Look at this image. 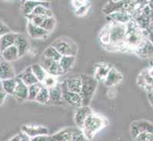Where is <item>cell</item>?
Here are the masks:
<instances>
[{
	"mask_svg": "<svg viewBox=\"0 0 153 141\" xmlns=\"http://www.w3.org/2000/svg\"><path fill=\"white\" fill-rule=\"evenodd\" d=\"M146 38L145 31L141 29L132 18L126 25V35L125 39V49L126 52L135 53V51L146 39Z\"/></svg>",
	"mask_w": 153,
	"mask_h": 141,
	"instance_id": "6da1fadb",
	"label": "cell"
},
{
	"mask_svg": "<svg viewBox=\"0 0 153 141\" xmlns=\"http://www.w3.org/2000/svg\"><path fill=\"white\" fill-rule=\"evenodd\" d=\"M110 45L107 50L126 51L125 39L126 35V25L109 22Z\"/></svg>",
	"mask_w": 153,
	"mask_h": 141,
	"instance_id": "7a4b0ae2",
	"label": "cell"
},
{
	"mask_svg": "<svg viewBox=\"0 0 153 141\" xmlns=\"http://www.w3.org/2000/svg\"><path fill=\"white\" fill-rule=\"evenodd\" d=\"M107 120L101 115L93 112L84 123L82 130L88 140H91L97 133L106 127Z\"/></svg>",
	"mask_w": 153,
	"mask_h": 141,
	"instance_id": "3957f363",
	"label": "cell"
},
{
	"mask_svg": "<svg viewBox=\"0 0 153 141\" xmlns=\"http://www.w3.org/2000/svg\"><path fill=\"white\" fill-rule=\"evenodd\" d=\"M81 78L82 88L80 95L82 99V105L89 106L97 89L99 81L94 76L86 74L81 75Z\"/></svg>",
	"mask_w": 153,
	"mask_h": 141,
	"instance_id": "277c9868",
	"label": "cell"
},
{
	"mask_svg": "<svg viewBox=\"0 0 153 141\" xmlns=\"http://www.w3.org/2000/svg\"><path fill=\"white\" fill-rule=\"evenodd\" d=\"M51 45L56 48L62 56H76L78 46L76 42L67 37H60L52 41Z\"/></svg>",
	"mask_w": 153,
	"mask_h": 141,
	"instance_id": "5b68a950",
	"label": "cell"
},
{
	"mask_svg": "<svg viewBox=\"0 0 153 141\" xmlns=\"http://www.w3.org/2000/svg\"><path fill=\"white\" fill-rule=\"evenodd\" d=\"M152 11L149 8V5L145 6L142 10L135 13L133 16L132 18L135 20V21L137 23V25L140 27L141 29L145 30L149 26L150 24L152 23L151 20V16Z\"/></svg>",
	"mask_w": 153,
	"mask_h": 141,
	"instance_id": "8992f818",
	"label": "cell"
},
{
	"mask_svg": "<svg viewBox=\"0 0 153 141\" xmlns=\"http://www.w3.org/2000/svg\"><path fill=\"white\" fill-rule=\"evenodd\" d=\"M130 134L135 139L140 133L149 132L153 134V123L146 120H139L133 121L130 124Z\"/></svg>",
	"mask_w": 153,
	"mask_h": 141,
	"instance_id": "52a82bcc",
	"label": "cell"
},
{
	"mask_svg": "<svg viewBox=\"0 0 153 141\" xmlns=\"http://www.w3.org/2000/svg\"><path fill=\"white\" fill-rule=\"evenodd\" d=\"M39 64L43 67L48 75H53L56 77H59V76L64 75V72H63L62 69L60 66L59 61L46 58L42 56Z\"/></svg>",
	"mask_w": 153,
	"mask_h": 141,
	"instance_id": "ba28073f",
	"label": "cell"
},
{
	"mask_svg": "<svg viewBox=\"0 0 153 141\" xmlns=\"http://www.w3.org/2000/svg\"><path fill=\"white\" fill-rule=\"evenodd\" d=\"M62 97L63 100L66 102L68 105L74 107H80L82 106V99L80 94L75 93L68 91L65 87L64 82H62Z\"/></svg>",
	"mask_w": 153,
	"mask_h": 141,
	"instance_id": "9c48e42d",
	"label": "cell"
},
{
	"mask_svg": "<svg viewBox=\"0 0 153 141\" xmlns=\"http://www.w3.org/2000/svg\"><path fill=\"white\" fill-rule=\"evenodd\" d=\"M94 111L89 106L82 105L80 107H78L75 113V116H74V120H75V123H76L77 127L80 129L82 128L86 119Z\"/></svg>",
	"mask_w": 153,
	"mask_h": 141,
	"instance_id": "30bf717a",
	"label": "cell"
},
{
	"mask_svg": "<svg viewBox=\"0 0 153 141\" xmlns=\"http://www.w3.org/2000/svg\"><path fill=\"white\" fill-rule=\"evenodd\" d=\"M21 131L30 138L40 135H49V129L41 125H23L21 127Z\"/></svg>",
	"mask_w": 153,
	"mask_h": 141,
	"instance_id": "8fae6325",
	"label": "cell"
},
{
	"mask_svg": "<svg viewBox=\"0 0 153 141\" xmlns=\"http://www.w3.org/2000/svg\"><path fill=\"white\" fill-rule=\"evenodd\" d=\"M26 29H27V32L29 35L32 38L35 39H43L46 38L49 35L50 32H47L44 29H42L41 26L36 25L31 21H28L27 25H26Z\"/></svg>",
	"mask_w": 153,
	"mask_h": 141,
	"instance_id": "7c38bea8",
	"label": "cell"
},
{
	"mask_svg": "<svg viewBox=\"0 0 153 141\" xmlns=\"http://www.w3.org/2000/svg\"><path fill=\"white\" fill-rule=\"evenodd\" d=\"M106 18L109 22L127 25L132 19V16L124 11H117L106 16Z\"/></svg>",
	"mask_w": 153,
	"mask_h": 141,
	"instance_id": "4fadbf2b",
	"label": "cell"
},
{
	"mask_svg": "<svg viewBox=\"0 0 153 141\" xmlns=\"http://www.w3.org/2000/svg\"><path fill=\"white\" fill-rule=\"evenodd\" d=\"M137 84L142 89L149 92L153 91V78L148 74L146 68L142 70L137 78Z\"/></svg>",
	"mask_w": 153,
	"mask_h": 141,
	"instance_id": "5bb4252c",
	"label": "cell"
},
{
	"mask_svg": "<svg viewBox=\"0 0 153 141\" xmlns=\"http://www.w3.org/2000/svg\"><path fill=\"white\" fill-rule=\"evenodd\" d=\"M123 80V75L119 71L114 67H112L108 72L107 77L105 78L103 81L105 85L109 88H112L114 86H116Z\"/></svg>",
	"mask_w": 153,
	"mask_h": 141,
	"instance_id": "9a60e30c",
	"label": "cell"
},
{
	"mask_svg": "<svg viewBox=\"0 0 153 141\" xmlns=\"http://www.w3.org/2000/svg\"><path fill=\"white\" fill-rule=\"evenodd\" d=\"M17 84L13 96L19 101H25L29 97V86H27L19 77H16Z\"/></svg>",
	"mask_w": 153,
	"mask_h": 141,
	"instance_id": "2e32d148",
	"label": "cell"
},
{
	"mask_svg": "<svg viewBox=\"0 0 153 141\" xmlns=\"http://www.w3.org/2000/svg\"><path fill=\"white\" fill-rule=\"evenodd\" d=\"M135 53L142 58H149L153 57V44L147 38H146V39L135 51Z\"/></svg>",
	"mask_w": 153,
	"mask_h": 141,
	"instance_id": "e0dca14e",
	"label": "cell"
},
{
	"mask_svg": "<svg viewBox=\"0 0 153 141\" xmlns=\"http://www.w3.org/2000/svg\"><path fill=\"white\" fill-rule=\"evenodd\" d=\"M16 78V72L10 62L2 60L0 62V80H4Z\"/></svg>",
	"mask_w": 153,
	"mask_h": 141,
	"instance_id": "ac0fdd59",
	"label": "cell"
},
{
	"mask_svg": "<svg viewBox=\"0 0 153 141\" xmlns=\"http://www.w3.org/2000/svg\"><path fill=\"white\" fill-rule=\"evenodd\" d=\"M65 87L68 91L75 92V93L80 94L82 88V78L81 75L79 76H72L71 78H68L64 81Z\"/></svg>",
	"mask_w": 153,
	"mask_h": 141,
	"instance_id": "d6986e66",
	"label": "cell"
},
{
	"mask_svg": "<svg viewBox=\"0 0 153 141\" xmlns=\"http://www.w3.org/2000/svg\"><path fill=\"white\" fill-rule=\"evenodd\" d=\"M14 45L18 49L19 57H22L24 55H25L30 48V45H29L27 38L22 34H18Z\"/></svg>",
	"mask_w": 153,
	"mask_h": 141,
	"instance_id": "ffe728a7",
	"label": "cell"
},
{
	"mask_svg": "<svg viewBox=\"0 0 153 141\" xmlns=\"http://www.w3.org/2000/svg\"><path fill=\"white\" fill-rule=\"evenodd\" d=\"M112 66H110L108 64L105 63H99L96 65L95 73H94V78L98 81H104L105 78L107 77L110 69Z\"/></svg>",
	"mask_w": 153,
	"mask_h": 141,
	"instance_id": "44dd1931",
	"label": "cell"
},
{
	"mask_svg": "<svg viewBox=\"0 0 153 141\" xmlns=\"http://www.w3.org/2000/svg\"><path fill=\"white\" fill-rule=\"evenodd\" d=\"M18 33H15V32H9L3 35L0 36V50L1 52L6 48L15 45V41L16 39Z\"/></svg>",
	"mask_w": 153,
	"mask_h": 141,
	"instance_id": "7402d4cb",
	"label": "cell"
},
{
	"mask_svg": "<svg viewBox=\"0 0 153 141\" xmlns=\"http://www.w3.org/2000/svg\"><path fill=\"white\" fill-rule=\"evenodd\" d=\"M1 58L3 61L12 62L19 58V54L17 48L15 45L9 47L1 52Z\"/></svg>",
	"mask_w": 153,
	"mask_h": 141,
	"instance_id": "603a6c76",
	"label": "cell"
},
{
	"mask_svg": "<svg viewBox=\"0 0 153 141\" xmlns=\"http://www.w3.org/2000/svg\"><path fill=\"white\" fill-rule=\"evenodd\" d=\"M50 101L54 104H60L63 100L62 88L61 83H58L55 87L49 89Z\"/></svg>",
	"mask_w": 153,
	"mask_h": 141,
	"instance_id": "cb8c5ba5",
	"label": "cell"
},
{
	"mask_svg": "<svg viewBox=\"0 0 153 141\" xmlns=\"http://www.w3.org/2000/svg\"><path fill=\"white\" fill-rule=\"evenodd\" d=\"M18 77L27 86L33 85V84L39 82L38 79L36 78V77L34 75L33 72H32L31 66L26 68L23 72H22V73L19 75Z\"/></svg>",
	"mask_w": 153,
	"mask_h": 141,
	"instance_id": "d4e9b609",
	"label": "cell"
},
{
	"mask_svg": "<svg viewBox=\"0 0 153 141\" xmlns=\"http://www.w3.org/2000/svg\"><path fill=\"white\" fill-rule=\"evenodd\" d=\"M72 127L64 128L61 131H58L56 134L51 136L53 141H71L72 140Z\"/></svg>",
	"mask_w": 153,
	"mask_h": 141,
	"instance_id": "484cf974",
	"label": "cell"
},
{
	"mask_svg": "<svg viewBox=\"0 0 153 141\" xmlns=\"http://www.w3.org/2000/svg\"><path fill=\"white\" fill-rule=\"evenodd\" d=\"M47 3H49V2H39V1H36V0H27V1L22 2V13H23V14L25 15V17H26V16H28L29 15L32 14L33 10H34L38 5Z\"/></svg>",
	"mask_w": 153,
	"mask_h": 141,
	"instance_id": "4316f807",
	"label": "cell"
},
{
	"mask_svg": "<svg viewBox=\"0 0 153 141\" xmlns=\"http://www.w3.org/2000/svg\"><path fill=\"white\" fill-rule=\"evenodd\" d=\"M76 56H62L59 61L60 66L62 69L64 75L68 73L75 65Z\"/></svg>",
	"mask_w": 153,
	"mask_h": 141,
	"instance_id": "83f0119b",
	"label": "cell"
},
{
	"mask_svg": "<svg viewBox=\"0 0 153 141\" xmlns=\"http://www.w3.org/2000/svg\"><path fill=\"white\" fill-rule=\"evenodd\" d=\"M42 56L46 58L52 59V60H54L56 61H59L61 58L62 57L61 54L56 50V48L51 45L44 50Z\"/></svg>",
	"mask_w": 153,
	"mask_h": 141,
	"instance_id": "f1b7e54d",
	"label": "cell"
},
{
	"mask_svg": "<svg viewBox=\"0 0 153 141\" xmlns=\"http://www.w3.org/2000/svg\"><path fill=\"white\" fill-rule=\"evenodd\" d=\"M34 16H45V17H50V16H53L52 12L51 11L50 8H49V3L47 4H42V5H38L36 9L33 10L32 14Z\"/></svg>",
	"mask_w": 153,
	"mask_h": 141,
	"instance_id": "f546056e",
	"label": "cell"
},
{
	"mask_svg": "<svg viewBox=\"0 0 153 141\" xmlns=\"http://www.w3.org/2000/svg\"><path fill=\"white\" fill-rule=\"evenodd\" d=\"M16 77L14 78L4 80H2V89L7 94L13 95L16 88Z\"/></svg>",
	"mask_w": 153,
	"mask_h": 141,
	"instance_id": "4dcf8cb0",
	"label": "cell"
},
{
	"mask_svg": "<svg viewBox=\"0 0 153 141\" xmlns=\"http://www.w3.org/2000/svg\"><path fill=\"white\" fill-rule=\"evenodd\" d=\"M36 101L42 104H46L50 101V95H49V89L42 85L40 89L38 95L36 97Z\"/></svg>",
	"mask_w": 153,
	"mask_h": 141,
	"instance_id": "1f68e13d",
	"label": "cell"
},
{
	"mask_svg": "<svg viewBox=\"0 0 153 141\" xmlns=\"http://www.w3.org/2000/svg\"><path fill=\"white\" fill-rule=\"evenodd\" d=\"M31 69H32V72H33L34 75L36 77V78L38 79L39 82H42V80L45 79L46 75H48L43 67L40 64H33L31 66Z\"/></svg>",
	"mask_w": 153,
	"mask_h": 141,
	"instance_id": "d6a6232c",
	"label": "cell"
},
{
	"mask_svg": "<svg viewBox=\"0 0 153 141\" xmlns=\"http://www.w3.org/2000/svg\"><path fill=\"white\" fill-rule=\"evenodd\" d=\"M40 26L46 30L47 32H51L54 30L56 26V19L54 16H50V17H46L42 21V23Z\"/></svg>",
	"mask_w": 153,
	"mask_h": 141,
	"instance_id": "836d02e7",
	"label": "cell"
},
{
	"mask_svg": "<svg viewBox=\"0 0 153 141\" xmlns=\"http://www.w3.org/2000/svg\"><path fill=\"white\" fill-rule=\"evenodd\" d=\"M42 87V84L41 82L36 83V84H33V85L29 86V97H28V100H36V97L38 95Z\"/></svg>",
	"mask_w": 153,
	"mask_h": 141,
	"instance_id": "e575fe53",
	"label": "cell"
},
{
	"mask_svg": "<svg viewBox=\"0 0 153 141\" xmlns=\"http://www.w3.org/2000/svg\"><path fill=\"white\" fill-rule=\"evenodd\" d=\"M85 137V134L83 133L82 130L79 127L72 129V140L71 141H88Z\"/></svg>",
	"mask_w": 153,
	"mask_h": 141,
	"instance_id": "d590c367",
	"label": "cell"
},
{
	"mask_svg": "<svg viewBox=\"0 0 153 141\" xmlns=\"http://www.w3.org/2000/svg\"><path fill=\"white\" fill-rule=\"evenodd\" d=\"M41 83L42 84V85H43L44 87L50 89V88L55 87L59 82H58L57 77L51 75H47L46 77L45 78V79H44V80H42V82Z\"/></svg>",
	"mask_w": 153,
	"mask_h": 141,
	"instance_id": "8d00e7d4",
	"label": "cell"
},
{
	"mask_svg": "<svg viewBox=\"0 0 153 141\" xmlns=\"http://www.w3.org/2000/svg\"><path fill=\"white\" fill-rule=\"evenodd\" d=\"M135 141H153V134L143 132L138 134L135 138Z\"/></svg>",
	"mask_w": 153,
	"mask_h": 141,
	"instance_id": "74e56055",
	"label": "cell"
},
{
	"mask_svg": "<svg viewBox=\"0 0 153 141\" xmlns=\"http://www.w3.org/2000/svg\"><path fill=\"white\" fill-rule=\"evenodd\" d=\"M90 9V3L85 4L84 5H82L79 8L75 10V14L79 17H82V16H86L88 10Z\"/></svg>",
	"mask_w": 153,
	"mask_h": 141,
	"instance_id": "f35d334b",
	"label": "cell"
},
{
	"mask_svg": "<svg viewBox=\"0 0 153 141\" xmlns=\"http://www.w3.org/2000/svg\"><path fill=\"white\" fill-rule=\"evenodd\" d=\"M145 33H146V38L149 40L153 44V25L152 24H150V25L148 27L147 29H145Z\"/></svg>",
	"mask_w": 153,
	"mask_h": 141,
	"instance_id": "ab89813d",
	"label": "cell"
},
{
	"mask_svg": "<svg viewBox=\"0 0 153 141\" xmlns=\"http://www.w3.org/2000/svg\"><path fill=\"white\" fill-rule=\"evenodd\" d=\"M88 3H89L88 0H72V5L75 10L77 9L78 8H79L82 5H84Z\"/></svg>",
	"mask_w": 153,
	"mask_h": 141,
	"instance_id": "60d3db41",
	"label": "cell"
},
{
	"mask_svg": "<svg viewBox=\"0 0 153 141\" xmlns=\"http://www.w3.org/2000/svg\"><path fill=\"white\" fill-rule=\"evenodd\" d=\"M11 31H10L9 27L4 23L3 21L0 20V36L6 34V33H9Z\"/></svg>",
	"mask_w": 153,
	"mask_h": 141,
	"instance_id": "b9f144b4",
	"label": "cell"
},
{
	"mask_svg": "<svg viewBox=\"0 0 153 141\" xmlns=\"http://www.w3.org/2000/svg\"><path fill=\"white\" fill-rule=\"evenodd\" d=\"M50 138L49 135H40L31 138V141H49Z\"/></svg>",
	"mask_w": 153,
	"mask_h": 141,
	"instance_id": "7bdbcfd3",
	"label": "cell"
},
{
	"mask_svg": "<svg viewBox=\"0 0 153 141\" xmlns=\"http://www.w3.org/2000/svg\"><path fill=\"white\" fill-rule=\"evenodd\" d=\"M6 95H7V94H6L4 91H0V106L3 104L5 100H6Z\"/></svg>",
	"mask_w": 153,
	"mask_h": 141,
	"instance_id": "ee69618b",
	"label": "cell"
},
{
	"mask_svg": "<svg viewBox=\"0 0 153 141\" xmlns=\"http://www.w3.org/2000/svg\"><path fill=\"white\" fill-rule=\"evenodd\" d=\"M21 139H22V134H17L16 136L13 137L9 141H21Z\"/></svg>",
	"mask_w": 153,
	"mask_h": 141,
	"instance_id": "f6af8a7d",
	"label": "cell"
},
{
	"mask_svg": "<svg viewBox=\"0 0 153 141\" xmlns=\"http://www.w3.org/2000/svg\"><path fill=\"white\" fill-rule=\"evenodd\" d=\"M148 99H149V101L151 106L153 107V91L148 93Z\"/></svg>",
	"mask_w": 153,
	"mask_h": 141,
	"instance_id": "bcb514c9",
	"label": "cell"
},
{
	"mask_svg": "<svg viewBox=\"0 0 153 141\" xmlns=\"http://www.w3.org/2000/svg\"><path fill=\"white\" fill-rule=\"evenodd\" d=\"M21 141H31V138L29 137H28L27 135L22 134V139Z\"/></svg>",
	"mask_w": 153,
	"mask_h": 141,
	"instance_id": "7dc6e473",
	"label": "cell"
},
{
	"mask_svg": "<svg viewBox=\"0 0 153 141\" xmlns=\"http://www.w3.org/2000/svg\"><path fill=\"white\" fill-rule=\"evenodd\" d=\"M148 5L149 6V8L151 9V10L153 12V0H149V2Z\"/></svg>",
	"mask_w": 153,
	"mask_h": 141,
	"instance_id": "c3c4849f",
	"label": "cell"
},
{
	"mask_svg": "<svg viewBox=\"0 0 153 141\" xmlns=\"http://www.w3.org/2000/svg\"><path fill=\"white\" fill-rule=\"evenodd\" d=\"M36 1H39V2H49L51 0H36Z\"/></svg>",
	"mask_w": 153,
	"mask_h": 141,
	"instance_id": "681fc988",
	"label": "cell"
},
{
	"mask_svg": "<svg viewBox=\"0 0 153 141\" xmlns=\"http://www.w3.org/2000/svg\"><path fill=\"white\" fill-rule=\"evenodd\" d=\"M3 91V89H2V80H0V91Z\"/></svg>",
	"mask_w": 153,
	"mask_h": 141,
	"instance_id": "f907efd6",
	"label": "cell"
},
{
	"mask_svg": "<svg viewBox=\"0 0 153 141\" xmlns=\"http://www.w3.org/2000/svg\"><path fill=\"white\" fill-rule=\"evenodd\" d=\"M151 20H152V25H153V12H152V13Z\"/></svg>",
	"mask_w": 153,
	"mask_h": 141,
	"instance_id": "816d5d0a",
	"label": "cell"
},
{
	"mask_svg": "<svg viewBox=\"0 0 153 141\" xmlns=\"http://www.w3.org/2000/svg\"><path fill=\"white\" fill-rule=\"evenodd\" d=\"M112 1H113V2H120L122 0H112Z\"/></svg>",
	"mask_w": 153,
	"mask_h": 141,
	"instance_id": "f5cc1de1",
	"label": "cell"
},
{
	"mask_svg": "<svg viewBox=\"0 0 153 141\" xmlns=\"http://www.w3.org/2000/svg\"><path fill=\"white\" fill-rule=\"evenodd\" d=\"M150 65H152V66H153V59H152V61L151 64H150Z\"/></svg>",
	"mask_w": 153,
	"mask_h": 141,
	"instance_id": "db71d44e",
	"label": "cell"
},
{
	"mask_svg": "<svg viewBox=\"0 0 153 141\" xmlns=\"http://www.w3.org/2000/svg\"><path fill=\"white\" fill-rule=\"evenodd\" d=\"M0 58L2 59V58H1V50H0Z\"/></svg>",
	"mask_w": 153,
	"mask_h": 141,
	"instance_id": "11a10c76",
	"label": "cell"
},
{
	"mask_svg": "<svg viewBox=\"0 0 153 141\" xmlns=\"http://www.w3.org/2000/svg\"><path fill=\"white\" fill-rule=\"evenodd\" d=\"M25 1H27V0H22V2H25Z\"/></svg>",
	"mask_w": 153,
	"mask_h": 141,
	"instance_id": "9f6ffc18",
	"label": "cell"
},
{
	"mask_svg": "<svg viewBox=\"0 0 153 141\" xmlns=\"http://www.w3.org/2000/svg\"><path fill=\"white\" fill-rule=\"evenodd\" d=\"M49 141H53V140H52V138H50V140H49Z\"/></svg>",
	"mask_w": 153,
	"mask_h": 141,
	"instance_id": "6f0895ef",
	"label": "cell"
},
{
	"mask_svg": "<svg viewBox=\"0 0 153 141\" xmlns=\"http://www.w3.org/2000/svg\"><path fill=\"white\" fill-rule=\"evenodd\" d=\"M1 61H2V59H1V58H0V62H1Z\"/></svg>",
	"mask_w": 153,
	"mask_h": 141,
	"instance_id": "680465c9",
	"label": "cell"
}]
</instances>
